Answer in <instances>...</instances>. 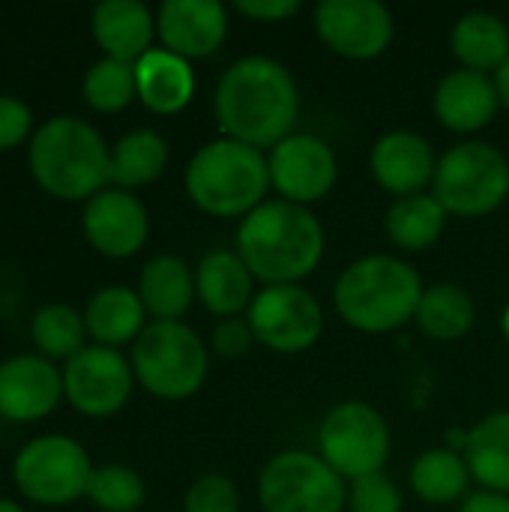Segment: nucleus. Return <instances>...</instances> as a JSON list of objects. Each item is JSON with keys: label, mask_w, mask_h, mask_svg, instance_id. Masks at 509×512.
Wrapping results in <instances>:
<instances>
[{"label": "nucleus", "mask_w": 509, "mask_h": 512, "mask_svg": "<svg viewBox=\"0 0 509 512\" xmlns=\"http://www.w3.org/2000/svg\"><path fill=\"white\" fill-rule=\"evenodd\" d=\"M213 114L225 138L270 153L297 132L300 87L291 69L267 54L234 60L216 81Z\"/></svg>", "instance_id": "nucleus-1"}, {"label": "nucleus", "mask_w": 509, "mask_h": 512, "mask_svg": "<svg viewBox=\"0 0 509 512\" xmlns=\"http://www.w3.org/2000/svg\"><path fill=\"white\" fill-rule=\"evenodd\" d=\"M327 234L321 219L300 204L267 198L237 228V255L267 285H300L324 258Z\"/></svg>", "instance_id": "nucleus-2"}, {"label": "nucleus", "mask_w": 509, "mask_h": 512, "mask_svg": "<svg viewBox=\"0 0 509 512\" xmlns=\"http://www.w3.org/2000/svg\"><path fill=\"white\" fill-rule=\"evenodd\" d=\"M423 288L420 273L405 258L375 252L351 261L339 273L333 285V306L351 330L384 336L417 318Z\"/></svg>", "instance_id": "nucleus-3"}, {"label": "nucleus", "mask_w": 509, "mask_h": 512, "mask_svg": "<svg viewBox=\"0 0 509 512\" xmlns=\"http://www.w3.org/2000/svg\"><path fill=\"white\" fill-rule=\"evenodd\" d=\"M33 180L54 198L90 201L111 183V147L81 117L60 114L45 120L27 150Z\"/></svg>", "instance_id": "nucleus-4"}, {"label": "nucleus", "mask_w": 509, "mask_h": 512, "mask_svg": "<svg viewBox=\"0 0 509 512\" xmlns=\"http://www.w3.org/2000/svg\"><path fill=\"white\" fill-rule=\"evenodd\" d=\"M183 186L201 213L216 219H246L267 201V192H273L267 153L219 135L192 153Z\"/></svg>", "instance_id": "nucleus-5"}, {"label": "nucleus", "mask_w": 509, "mask_h": 512, "mask_svg": "<svg viewBox=\"0 0 509 512\" xmlns=\"http://www.w3.org/2000/svg\"><path fill=\"white\" fill-rule=\"evenodd\" d=\"M135 381L156 399L195 396L210 372V348L186 321H150L129 354Z\"/></svg>", "instance_id": "nucleus-6"}, {"label": "nucleus", "mask_w": 509, "mask_h": 512, "mask_svg": "<svg viewBox=\"0 0 509 512\" xmlns=\"http://www.w3.org/2000/svg\"><path fill=\"white\" fill-rule=\"evenodd\" d=\"M432 195L450 216L483 219L509 198V159L489 141H459L438 156Z\"/></svg>", "instance_id": "nucleus-7"}, {"label": "nucleus", "mask_w": 509, "mask_h": 512, "mask_svg": "<svg viewBox=\"0 0 509 512\" xmlns=\"http://www.w3.org/2000/svg\"><path fill=\"white\" fill-rule=\"evenodd\" d=\"M390 450L393 438L384 414L363 399H345L321 417L318 456L345 483L381 474L390 459Z\"/></svg>", "instance_id": "nucleus-8"}, {"label": "nucleus", "mask_w": 509, "mask_h": 512, "mask_svg": "<svg viewBox=\"0 0 509 512\" xmlns=\"http://www.w3.org/2000/svg\"><path fill=\"white\" fill-rule=\"evenodd\" d=\"M261 512H345L348 486L318 456L306 450L276 453L258 474Z\"/></svg>", "instance_id": "nucleus-9"}, {"label": "nucleus", "mask_w": 509, "mask_h": 512, "mask_svg": "<svg viewBox=\"0 0 509 512\" xmlns=\"http://www.w3.org/2000/svg\"><path fill=\"white\" fill-rule=\"evenodd\" d=\"M93 465L87 450L66 435H39L27 441L15 462V489L42 507H66L87 495Z\"/></svg>", "instance_id": "nucleus-10"}, {"label": "nucleus", "mask_w": 509, "mask_h": 512, "mask_svg": "<svg viewBox=\"0 0 509 512\" xmlns=\"http://www.w3.org/2000/svg\"><path fill=\"white\" fill-rule=\"evenodd\" d=\"M246 321L252 327L255 345H264L276 354H303L315 348L324 333V309L303 285L258 288Z\"/></svg>", "instance_id": "nucleus-11"}, {"label": "nucleus", "mask_w": 509, "mask_h": 512, "mask_svg": "<svg viewBox=\"0 0 509 512\" xmlns=\"http://www.w3.org/2000/svg\"><path fill=\"white\" fill-rule=\"evenodd\" d=\"M312 27L336 57L354 63L378 60L396 36L393 12L378 0H321Z\"/></svg>", "instance_id": "nucleus-12"}, {"label": "nucleus", "mask_w": 509, "mask_h": 512, "mask_svg": "<svg viewBox=\"0 0 509 512\" xmlns=\"http://www.w3.org/2000/svg\"><path fill=\"white\" fill-rule=\"evenodd\" d=\"M135 387V372L120 348L84 345L63 366V396L84 417L117 414Z\"/></svg>", "instance_id": "nucleus-13"}, {"label": "nucleus", "mask_w": 509, "mask_h": 512, "mask_svg": "<svg viewBox=\"0 0 509 512\" xmlns=\"http://www.w3.org/2000/svg\"><path fill=\"white\" fill-rule=\"evenodd\" d=\"M270 186L282 201L312 207L324 201L339 180L336 150L312 132H294L267 153Z\"/></svg>", "instance_id": "nucleus-14"}, {"label": "nucleus", "mask_w": 509, "mask_h": 512, "mask_svg": "<svg viewBox=\"0 0 509 512\" xmlns=\"http://www.w3.org/2000/svg\"><path fill=\"white\" fill-rule=\"evenodd\" d=\"M81 228L96 252L108 258H132L147 243L150 216L135 192L108 186L84 204Z\"/></svg>", "instance_id": "nucleus-15"}, {"label": "nucleus", "mask_w": 509, "mask_h": 512, "mask_svg": "<svg viewBox=\"0 0 509 512\" xmlns=\"http://www.w3.org/2000/svg\"><path fill=\"white\" fill-rule=\"evenodd\" d=\"M438 156L426 135L414 129H390L384 132L369 153V171L375 183L396 198H411L420 192H432Z\"/></svg>", "instance_id": "nucleus-16"}, {"label": "nucleus", "mask_w": 509, "mask_h": 512, "mask_svg": "<svg viewBox=\"0 0 509 512\" xmlns=\"http://www.w3.org/2000/svg\"><path fill=\"white\" fill-rule=\"evenodd\" d=\"M228 9L216 0H165L156 12V36L183 60L213 57L228 39Z\"/></svg>", "instance_id": "nucleus-17"}, {"label": "nucleus", "mask_w": 509, "mask_h": 512, "mask_svg": "<svg viewBox=\"0 0 509 512\" xmlns=\"http://www.w3.org/2000/svg\"><path fill=\"white\" fill-rule=\"evenodd\" d=\"M63 399V372L42 354H18L0 363V417L33 423Z\"/></svg>", "instance_id": "nucleus-18"}, {"label": "nucleus", "mask_w": 509, "mask_h": 512, "mask_svg": "<svg viewBox=\"0 0 509 512\" xmlns=\"http://www.w3.org/2000/svg\"><path fill=\"white\" fill-rule=\"evenodd\" d=\"M432 111H435V120L456 135L483 132L486 126L495 123V117L501 111L495 75H483V72H471V69L447 72L435 84Z\"/></svg>", "instance_id": "nucleus-19"}, {"label": "nucleus", "mask_w": 509, "mask_h": 512, "mask_svg": "<svg viewBox=\"0 0 509 512\" xmlns=\"http://www.w3.org/2000/svg\"><path fill=\"white\" fill-rule=\"evenodd\" d=\"M255 276L237 249H210L195 264V294L198 303L222 318H243L258 294Z\"/></svg>", "instance_id": "nucleus-20"}, {"label": "nucleus", "mask_w": 509, "mask_h": 512, "mask_svg": "<svg viewBox=\"0 0 509 512\" xmlns=\"http://www.w3.org/2000/svg\"><path fill=\"white\" fill-rule=\"evenodd\" d=\"M93 39L105 57L138 63L156 36V15L141 0H102L90 18Z\"/></svg>", "instance_id": "nucleus-21"}, {"label": "nucleus", "mask_w": 509, "mask_h": 512, "mask_svg": "<svg viewBox=\"0 0 509 512\" xmlns=\"http://www.w3.org/2000/svg\"><path fill=\"white\" fill-rule=\"evenodd\" d=\"M138 297L153 321H183V315L198 300L195 270L180 255H153L138 276Z\"/></svg>", "instance_id": "nucleus-22"}, {"label": "nucleus", "mask_w": 509, "mask_h": 512, "mask_svg": "<svg viewBox=\"0 0 509 512\" xmlns=\"http://www.w3.org/2000/svg\"><path fill=\"white\" fill-rule=\"evenodd\" d=\"M465 456L471 480L486 492L509 495V408L486 414L474 429L459 435V447Z\"/></svg>", "instance_id": "nucleus-23"}, {"label": "nucleus", "mask_w": 509, "mask_h": 512, "mask_svg": "<svg viewBox=\"0 0 509 512\" xmlns=\"http://www.w3.org/2000/svg\"><path fill=\"white\" fill-rule=\"evenodd\" d=\"M135 84H138V99L153 114H177L195 96L192 63L165 48H150L135 63Z\"/></svg>", "instance_id": "nucleus-24"}, {"label": "nucleus", "mask_w": 509, "mask_h": 512, "mask_svg": "<svg viewBox=\"0 0 509 512\" xmlns=\"http://www.w3.org/2000/svg\"><path fill=\"white\" fill-rule=\"evenodd\" d=\"M87 336L93 345L120 348L126 342H135L147 327V309L135 288L126 285H105L99 288L84 309Z\"/></svg>", "instance_id": "nucleus-25"}, {"label": "nucleus", "mask_w": 509, "mask_h": 512, "mask_svg": "<svg viewBox=\"0 0 509 512\" xmlns=\"http://www.w3.org/2000/svg\"><path fill=\"white\" fill-rule=\"evenodd\" d=\"M450 51L459 69L495 75L509 60V27L495 12H465L450 30Z\"/></svg>", "instance_id": "nucleus-26"}, {"label": "nucleus", "mask_w": 509, "mask_h": 512, "mask_svg": "<svg viewBox=\"0 0 509 512\" xmlns=\"http://www.w3.org/2000/svg\"><path fill=\"white\" fill-rule=\"evenodd\" d=\"M408 480H411V492L417 495V501L429 507L462 504L468 498V486L474 483L465 456L453 447L423 450L411 462Z\"/></svg>", "instance_id": "nucleus-27"}, {"label": "nucleus", "mask_w": 509, "mask_h": 512, "mask_svg": "<svg viewBox=\"0 0 509 512\" xmlns=\"http://www.w3.org/2000/svg\"><path fill=\"white\" fill-rule=\"evenodd\" d=\"M414 324L432 342H459L477 324V303L456 282L426 285Z\"/></svg>", "instance_id": "nucleus-28"}, {"label": "nucleus", "mask_w": 509, "mask_h": 512, "mask_svg": "<svg viewBox=\"0 0 509 512\" xmlns=\"http://www.w3.org/2000/svg\"><path fill=\"white\" fill-rule=\"evenodd\" d=\"M447 219H450V213L441 207V201L432 192H420L411 198H396L387 207L384 231L396 249L414 255V252L432 249L441 240Z\"/></svg>", "instance_id": "nucleus-29"}, {"label": "nucleus", "mask_w": 509, "mask_h": 512, "mask_svg": "<svg viewBox=\"0 0 509 512\" xmlns=\"http://www.w3.org/2000/svg\"><path fill=\"white\" fill-rule=\"evenodd\" d=\"M168 168V144L156 129H132L111 147V186L138 189L162 177Z\"/></svg>", "instance_id": "nucleus-30"}, {"label": "nucleus", "mask_w": 509, "mask_h": 512, "mask_svg": "<svg viewBox=\"0 0 509 512\" xmlns=\"http://www.w3.org/2000/svg\"><path fill=\"white\" fill-rule=\"evenodd\" d=\"M30 339L48 360H69L84 348V312L69 303H45L30 318Z\"/></svg>", "instance_id": "nucleus-31"}, {"label": "nucleus", "mask_w": 509, "mask_h": 512, "mask_svg": "<svg viewBox=\"0 0 509 512\" xmlns=\"http://www.w3.org/2000/svg\"><path fill=\"white\" fill-rule=\"evenodd\" d=\"M81 93L93 111H102V114L123 111L126 105H132V99H138L135 63H123L114 57L96 60L84 75Z\"/></svg>", "instance_id": "nucleus-32"}, {"label": "nucleus", "mask_w": 509, "mask_h": 512, "mask_svg": "<svg viewBox=\"0 0 509 512\" xmlns=\"http://www.w3.org/2000/svg\"><path fill=\"white\" fill-rule=\"evenodd\" d=\"M87 498L102 512H138L147 501V486L135 468L102 465V468H93Z\"/></svg>", "instance_id": "nucleus-33"}, {"label": "nucleus", "mask_w": 509, "mask_h": 512, "mask_svg": "<svg viewBox=\"0 0 509 512\" xmlns=\"http://www.w3.org/2000/svg\"><path fill=\"white\" fill-rule=\"evenodd\" d=\"M183 512H240V489L225 474H201L183 495Z\"/></svg>", "instance_id": "nucleus-34"}, {"label": "nucleus", "mask_w": 509, "mask_h": 512, "mask_svg": "<svg viewBox=\"0 0 509 512\" xmlns=\"http://www.w3.org/2000/svg\"><path fill=\"white\" fill-rule=\"evenodd\" d=\"M348 510L351 512H402L405 498L399 486L381 471L372 477H363L348 486Z\"/></svg>", "instance_id": "nucleus-35"}, {"label": "nucleus", "mask_w": 509, "mask_h": 512, "mask_svg": "<svg viewBox=\"0 0 509 512\" xmlns=\"http://www.w3.org/2000/svg\"><path fill=\"white\" fill-rule=\"evenodd\" d=\"M255 345L252 327L243 318H222L216 321V327L210 330V351L222 360H240L243 354H249Z\"/></svg>", "instance_id": "nucleus-36"}, {"label": "nucleus", "mask_w": 509, "mask_h": 512, "mask_svg": "<svg viewBox=\"0 0 509 512\" xmlns=\"http://www.w3.org/2000/svg\"><path fill=\"white\" fill-rule=\"evenodd\" d=\"M33 114L24 99L0 93V153L18 147L21 141L33 138Z\"/></svg>", "instance_id": "nucleus-37"}, {"label": "nucleus", "mask_w": 509, "mask_h": 512, "mask_svg": "<svg viewBox=\"0 0 509 512\" xmlns=\"http://www.w3.org/2000/svg\"><path fill=\"white\" fill-rule=\"evenodd\" d=\"M234 9L255 24H282L294 18L303 9V3L300 0H237Z\"/></svg>", "instance_id": "nucleus-38"}, {"label": "nucleus", "mask_w": 509, "mask_h": 512, "mask_svg": "<svg viewBox=\"0 0 509 512\" xmlns=\"http://www.w3.org/2000/svg\"><path fill=\"white\" fill-rule=\"evenodd\" d=\"M456 512H509V495H498V492L480 489V492L468 495V498L459 504V510Z\"/></svg>", "instance_id": "nucleus-39"}, {"label": "nucleus", "mask_w": 509, "mask_h": 512, "mask_svg": "<svg viewBox=\"0 0 509 512\" xmlns=\"http://www.w3.org/2000/svg\"><path fill=\"white\" fill-rule=\"evenodd\" d=\"M495 84H498V96H501V108H507L509 114V60L495 72Z\"/></svg>", "instance_id": "nucleus-40"}, {"label": "nucleus", "mask_w": 509, "mask_h": 512, "mask_svg": "<svg viewBox=\"0 0 509 512\" xmlns=\"http://www.w3.org/2000/svg\"><path fill=\"white\" fill-rule=\"evenodd\" d=\"M0 512H24L21 504H15L12 498H0Z\"/></svg>", "instance_id": "nucleus-41"}, {"label": "nucleus", "mask_w": 509, "mask_h": 512, "mask_svg": "<svg viewBox=\"0 0 509 512\" xmlns=\"http://www.w3.org/2000/svg\"><path fill=\"white\" fill-rule=\"evenodd\" d=\"M501 336H504V342L509 345V303L507 309H504V315H501Z\"/></svg>", "instance_id": "nucleus-42"}]
</instances>
